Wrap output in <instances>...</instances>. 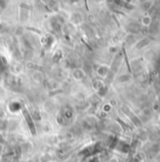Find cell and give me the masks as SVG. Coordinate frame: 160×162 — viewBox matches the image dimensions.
<instances>
[{"mask_svg":"<svg viewBox=\"0 0 160 162\" xmlns=\"http://www.w3.org/2000/svg\"><path fill=\"white\" fill-rule=\"evenodd\" d=\"M7 69V62L3 57H0V74H3Z\"/></svg>","mask_w":160,"mask_h":162,"instance_id":"obj_3","label":"cell"},{"mask_svg":"<svg viewBox=\"0 0 160 162\" xmlns=\"http://www.w3.org/2000/svg\"><path fill=\"white\" fill-rule=\"evenodd\" d=\"M74 74H77V75H74L75 78H76V79H82L84 77V74H83V72L80 71V70H75V71L74 72Z\"/></svg>","mask_w":160,"mask_h":162,"instance_id":"obj_4","label":"cell"},{"mask_svg":"<svg viewBox=\"0 0 160 162\" xmlns=\"http://www.w3.org/2000/svg\"><path fill=\"white\" fill-rule=\"evenodd\" d=\"M74 117V110L72 109L70 106H65L61 111H60V115L58 117V121L59 123L61 124H67L70 123Z\"/></svg>","mask_w":160,"mask_h":162,"instance_id":"obj_1","label":"cell"},{"mask_svg":"<svg viewBox=\"0 0 160 162\" xmlns=\"http://www.w3.org/2000/svg\"><path fill=\"white\" fill-rule=\"evenodd\" d=\"M22 113L23 116L25 118V120L26 122V124L29 128L30 132L33 134V135H36V127H35V123H34V119L32 118V115L31 113L26 109V107H23L22 109Z\"/></svg>","mask_w":160,"mask_h":162,"instance_id":"obj_2","label":"cell"},{"mask_svg":"<svg viewBox=\"0 0 160 162\" xmlns=\"http://www.w3.org/2000/svg\"><path fill=\"white\" fill-rule=\"evenodd\" d=\"M76 1H78V0H71V2H76Z\"/></svg>","mask_w":160,"mask_h":162,"instance_id":"obj_8","label":"cell"},{"mask_svg":"<svg viewBox=\"0 0 160 162\" xmlns=\"http://www.w3.org/2000/svg\"><path fill=\"white\" fill-rule=\"evenodd\" d=\"M105 68H104V67H100L99 68V70H98V74H100L101 75H104V74H105Z\"/></svg>","mask_w":160,"mask_h":162,"instance_id":"obj_6","label":"cell"},{"mask_svg":"<svg viewBox=\"0 0 160 162\" xmlns=\"http://www.w3.org/2000/svg\"><path fill=\"white\" fill-rule=\"evenodd\" d=\"M7 4V0H0V8H5Z\"/></svg>","mask_w":160,"mask_h":162,"instance_id":"obj_7","label":"cell"},{"mask_svg":"<svg viewBox=\"0 0 160 162\" xmlns=\"http://www.w3.org/2000/svg\"><path fill=\"white\" fill-rule=\"evenodd\" d=\"M62 58V52L61 51H58V52L54 55V58H53V60H55V61H59V60H60V59Z\"/></svg>","mask_w":160,"mask_h":162,"instance_id":"obj_5","label":"cell"}]
</instances>
